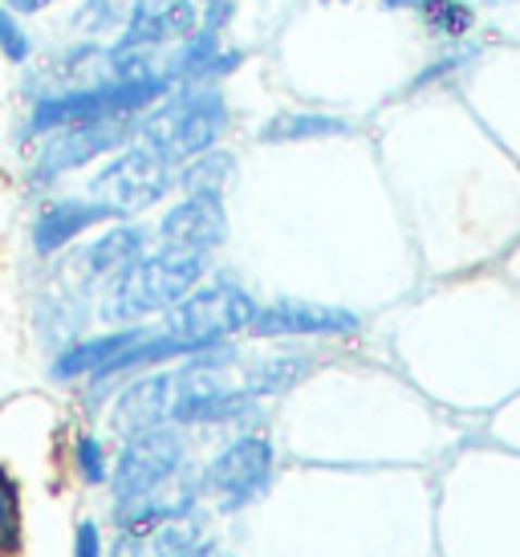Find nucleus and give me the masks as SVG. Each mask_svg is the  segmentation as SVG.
<instances>
[{
    "mask_svg": "<svg viewBox=\"0 0 520 557\" xmlns=\"http://www.w3.org/2000/svg\"><path fill=\"white\" fill-rule=\"evenodd\" d=\"M414 13L431 37H447V41L468 37L475 25V9L468 0H414Z\"/></svg>",
    "mask_w": 520,
    "mask_h": 557,
    "instance_id": "23",
    "label": "nucleus"
},
{
    "mask_svg": "<svg viewBox=\"0 0 520 557\" xmlns=\"http://www.w3.org/2000/svg\"><path fill=\"white\" fill-rule=\"evenodd\" d=\"M110 212L98 200H90L82 187H62L37 200H25L21 220V248L29 264H49L65 257L77 240H86L94 228H102Z\"/></svg>",
    "mask_w": 520,
    "mask_h": 557,
    "instance_id": "9",
    "label": "nucleus"
},
{
    "mask_svg": "<svg viewBox=\"0 0 520 557\" xmlns=\"http://www.w3.org/2000/svg\"><path fill=\"white\" fill-rule=\"evenodd\" d=\"M25 554V480L0 456V557Z\"/></svg>",
    "mask_w": 520,
    "mask_h": 557,
    "instance_id": "21",
    "label": "nucleus"
},
{
    "mask_svg": "<svg viewBox=\"0 0 520 557\" xmlns=\"http://www.w3.org/2000/svg\"><path fill=\"white\" fill-rule=\"evenodd\" d=\"M330 135H350V123L337 119V114H313V110L273 114L257 131L260 143H306V139H330Z\"/></svg>",
    "mask_w": 520,
    "mask_h": 557,
    "instance_id": "20",
    "label": "nucleus"
},
{
    "mask_svg": "<svg viewBox=\"0 0 520 557\" xmlns=\"http://www.w3.org/2000/svg\"><path fill=\"white\" fill-rule=\"evenodd\" d=\"M41 269V285L29 289V301H25V318H29V334L41 346L58 350L62 342L86 334L98 318H94V297L82 294L77 285H70L65 277H58L49 264H37Z\"/></svg>",
    "mask_w": 520,
    "mask_h": 557,
    "instance_id": "11",
    "label": "nucleus"
},
{
    "mask_svg": "<svg viewBox=\"0 0 520 557\" xmlns=\"http://www.w3.org/2000/svg\"><path fill=\"white\" fill-rule=\"evenodd\" d=\"M41 46H46V29H37V21L0 9V65L4 70H13V74L29 70Z\"/></svg>",
    "mask_w": 520,
    "mask_h": 557,
    "instance_id": "22",
    "label": "nucleus"
},
{
    "mask_svg": "<svg viewBox=\"0 0 520 557\" xmlns=\"http://www.w3.org/2000/svg\"><path fill=\"white\" fill-rule=\"evenodd\" d=\"M151 233H154V245L212 257L215 248H224V240H228V208H224V196L175 191L163 203V212L151 224Z\"/></svg>",
    "mask_w": 520,
    "mask_h": 557,
    "instance_id": "12",
    "label": "nucleus"
},
{
    "mask_svg": "<svg viewBox=\"0 0 520 557\" xmlns=\"http://www.w3.org/2000/svg\"><path fill=\"white\" fill-rule=\"evenodd\" d=\"M488 9H508V4H517V0H484Z\"/></svg>",
    "mask_w": 520,
    "mask_h": 557,
    "instance_id": "30",
    "label": "nucleus"
},
{
    "mask_svg": "<svg viewBox=\"0 0 520 557\" xmlns=\"http://www.w3.org/2000/svg\"><path fill=\"white\" fill-rule=\"evenodd\" d=\"M138 334V325H98V330H86L77 338L62 342L58 350L46 355V383L62 391H77L82 383H90L94 374L107 371V362L126 342Z\"/></svg>",
    "mask_w": 520,
    "mask_h": 557,
    "instance_id": "14",
    "label": "nucleus"
},
{
    "mask_svg": "<svg viewBox=\"0 0 520 557\" xmlns=\"http://www.w3.org/2000/svg\"><path fill=\"white\" fill-rule=\"evenodd\" d=\"M138 119H107V123H74L58 126L41 139H33L25 151H16L13 187L21 203L82 184V175L114 156L123 143L135 139Z\"/></svg>",
    "mask_w": 520,
    "mask_h": 557,
    "instance_id": "3",
    "label": "nucleus"
},
{
    "mask_svg": "<svg viewBox=\"0 0 520 557\" xmlns=\"http://www.w3.org/2000/svg\"><path fill=\"white\" fill-rule=\"evenodd\" d=\"M82 191L110 212V220H143L175 196V168L147 143H123L114 156L82 175Z\"/></svg>",
    "mask_w": 520,
    "mask_h": 557,
    "instance_id": "5",
    "label": "nucleus"
},
{
    "mask_svg": "<svg viewBox=\"0 0 520 557\" xmlns=\"http://www.w3.org/2000/svg\"><path fill=\"white\" fill-rule=\"evenodd\" d=\"M475 53H480V46H475V41H463V37H459V46L451 49V53H439V62H431L428 70H419V74H414L411 90H423V86H431V82H439V78H447V74L463 70V65L472 62Z\"/></svg>",
    "mask_w": 520,
    "mask_h": 557,
    "instance_id": "25",
    "label": "nucleus"
},
{
    "mask_svg": "<svg viewBox=\"0 0 520 557\" xmlns=\"http://www.w3.org/2000/svg\"><path fill=\"white\" fill-rule=\"evenodd\" d=\"M70 557H107V529H102L98 517H77L74 521Z\"/></svg>",
    "mask_w": 520,
    "mask_h": 557,
    "instance_id": "26",
    "label": "nucleus"
},
{
    "mask_svg": "<svg viewBox=\"0 0 520 557\" xmlns=\"http://www.w3.org/2000/svg\"><path fill=\"white\" fill-rule=\"evenodd\" d=\"M386 9H414V0H379Z\"/></svg>",
    "mask_w": 520,
    "mask_h": 557,
    "instance_id": "29",
    "label": "nucleus"
},
{
    "mask_svg": "<svg viewBox=\"0 0 520 557\" xmlns=\"http://www.w3.org/2000/svg\"><path fill=\"white\" fill-rule=\"evenodd\" d=\"M199 25L196 0H126V25L110 49L168 53Z\"/></svg>",
    "mask_w": 520,
    "mask_h": 557,
    "instance_id": "15",
    "label": "nucleus"
},
{
    "mask_svg": "<svg viewBox=\"0 0 520 557\" xmlns=\"http://www.w3.org/2000/svg\"><path fill=\"white\" fill-rule=\"evenodd\" d=\"M187 465V428L159 423L147 432L123 435L114 460H110L107 493L110 505L126 500H147V496L168 493L171 484H179Z\"/></svg>",
    "mask_w": 520,
    "mask_h": 557,
    "instance_id": "6",
    "label": "nucleus"
},
{
    "mask_svg": "<svg viewBox=\"0 0 520 557\" xmlns=\"http://www.w3.org/2000/svg\"><path fill=\"white\" fill-rule=\"evenodd\" d=\"M273 476V444L264 435H236L228 448H220L199 472V496H215L220 509H245L252 505Z\"/></svg>",
    "mask_w": 520,
    "mask_h": 557,
    "instance_id": "10",
    "label": "nucleus"
},
{
    "mask_svg": "<svg viewBox=\"0 0 520 557\" xmlns=\"http://www.w3.org/2000/svg\"><path fill=\"white\" fill-rule=\"evenodd\" d=\"M62 4H65V0H0V9L25 16V21H37V25H46L49 16L58 13Z\"/></svg>",
    "mask_w": 520,
    "mask_h": 557,
    "instance_id": "28",
    "label": "nucleus"
},
{
    "mask_svg": "<svg viewBox=\"0 0 520 557\" xmlns=\"http://www.w3.org/2000/svg\"><path fill=\"white\" fill-rule=\"evenodd\" d=\"M358 313L337 306H313V301H273L257 306L248 334L252 338H301V334H354Z\"/></svg>",
    "mask_w": 520,
    "mask_h": 557,
    "instance_id": "17",
    "label": "nucleus"
},
{
    "mask_svg": "<svg viewBox=\"0 0 520 557\" xmlns=\"http://www.w3.org/2000/svg\"><path fill=\"white\" fill-rule=\"evenodd\" d=\"M236 156L220 143L212 151H199L187 163L175 168V191H191V196H228V187L236 184Z\"/></svg>",
    "mask_w": 520,
    "mask_h": 557,
    "instance_id": "19",
    "label": "nucleus"
},
{
    "mask_svg": "<svg viewBox=\"0 0 520 557\" xmlns=\"http://www.w3.org/2000/svg\"><path fill=\"white\" fill-rule=\"evenodd\" d=\"M171 403H175V371L154 367V371L131 374L126 383H119V391L110 395L107 411H102V423L114 440H123V435L168 423Z\"/></svg>",
    "mask_w": 520,
    "mask_h": 557,
    "instance_id": "13",
    "label": "nucleus"
},
{
    "mask_svg": "<svg viewBox=\"0 0 520 557\" xmlns=\"http://www.w3.org/2000/svg\"><path fill=\"white\" fill-rule=\"evenodd\" d=\"M199 4V25H208L215 33H228L232 16L240 9V0H196Z\"/></svg>",
    "mask_w": 520,
    "mask_h": 557,
    "instance_id": "27",
    "label": "nucleus"
},
{
    "mask_svg": "<svg viewBox=\"0 0 520 557\" xmlns=\"http://www.w3.org/2000/svg\"><path fill=\"white\" fill-rule=\"evenodd\" d=\"M252 313H257V301L248 289H240L236 281L203 277L184 301H175L159 318V325L175 342H184L187 355H199V350H212V346H224L228 338L245 334Z\"/></svg>",
    "mask_w": 520,
    "mask_h": 557,
    "instance_id": "7",
    "label": "nucleus"
},
{
    "mask_svg": "<svg viewBox=\"0 0 520 557\" xmlns=\"http://www.w3.org/2000/svg\"><path fill=\"white\" fill-rule=\"evenodd\" d=\"M232 131V102L224 82H175L138 114L135 139L168 159L171 168L212 151Z\"/></svg>",
    "mask_w": 520,
    "mask_h": 557,
    "instance_id": "2",
    "label": "nucleus"
},
{
    "mask_svg": "<svg viewBox=\"0 0 520 557\" xmlns=\"http://www.w3.org/2000/svg\"><path fill=\"white\" fill-rule=\"evenodd\" d=\"M245 65V49H236L224 41V33L196 25L184 41L163 53V78L175 82H224Z\"/></svg>",
    "mask_w": 520,
    "mask_h": 557,
    "instance_id": "16",
    "label": "nucleus"
},
{
    "mask_svg": "<svg viewBox=\"0 0 520 557\" xmlns=\"http://www.w3.org/2000/svg\"><path fill=\"white\" fill-rule=\"evenodd\" d=\"M168 78H94L70 82V86H46L25 98H16L9 119V151H25L33 139H41L58 126L74 123H107V119H138L159 94L168 90Z\"/></svg>",
    "mask_w": 520,
    "mask_h": 557,
    "instance_id": "1",
    "label": "nucleus"
},
{
    "mask_svg": "<svg viewBox=\"0 0 520 557\" xmlns=\"http://www.w3.org/2000/svg\"><path fill=\"white\" fill-rule=\"evenodd\" d=\"M151 248H154V233L147 220H107L86 240H77L65 257L49 261V269L98 301V294L107 289L110 281L123 277L126 269L143 252H151Z\"/></svg>",
    "mask_w": 520,
    "mask_h": 557,
    "instance_id": "8",
    "label": "nucleus"
},
{
    "mask_svg": "<svg viewBox=\"0 0 520 557\" xmlns=\"http://www.w3.org/2000/svg\"><path fill=\"white\" fill-rule=\"evenodd\" d=\"M212 257L199 252H179V248L154 245L143 252L123 277H114L94 301L98 325H147L159 322L163 313L184 301L199 281L208 277Z\"/></svg>",
    "mask_w": 520,
    "mask_h": 557,
    "instance_id": "4",
    "label": "nucleus"
},
{
    "mask_svg": "<svg viewBox=\"0 0 520 557\" xmlns=\"http://www.w3.org/2000/svg\"><path fill=\"white\" fill-rule=\"evenodd\" d=\"M309 371H313V362H309V358H293V355L269 358V362H260V367H252V371L245 374V383H240V387L260 399V395H276V391L301 383Z\"/></svg>",
    "mask_w": 520,
    "mask_h": 557,
    "instance_id": "24",
    "label": "nucleus"
},
{
    "mask_svg": "<svg viewBox=\"0 0 520 557\" xmlns=\"http://www.w3.org/2000/svg\"><path fill=\"white\" fill-rule=\"evenodd\" d=\"M110 460H114L110 435L102 432V428H94L90 419H86V423H74V428L65 432L62 465H65V476L74 480L77 488H107Z\"/></svg>",
    "mask_w": 520,
    "mask_h": 557,
    "instance_id": "18",
    "label": "nucleus"
}]
</instances>
